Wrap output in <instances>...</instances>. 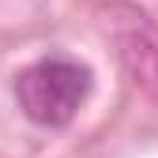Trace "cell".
<instances>
[{
    "label": "cell",
    "mask_w": 158,
    "mask_h": 158,
    "mask_svg": "<svg viewBox=\"0 0 158 158\" xmlns=\"http://www.w3.org/2000/svg\"><path fill=\"white\" fill-rule=\"evenodd\" d=\"M90 87H94L90 64L53 53L27 64L15 75V102L23 117L34 121L38 128H68L90 98Z\"/></svg>",
    "instance_id": "6da1fadb"
},
{
    "label": "cell",
    "mask_w": 158,
    "mask_h": 158,
    "mask_svg": "<svg viewBox=\"0 0 158 158\" xmlns=\"http://www.w3.org/2000/svg\"><path fill=\"white\" fill-rule=\"evenodd\" d=\"M106 34L113 38L117 56L135 87H143L158 98V27L154 19L132 4H109L106 11Z\"/></svg>",
    "instance_id": "7a4b0ae2"
}]
</instances>
